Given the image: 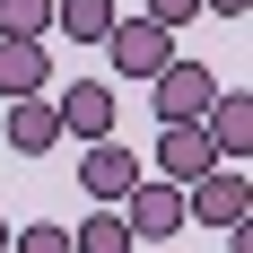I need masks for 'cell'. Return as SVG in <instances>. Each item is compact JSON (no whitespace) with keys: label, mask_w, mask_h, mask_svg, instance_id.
<instances>
[{"label":"cell","mask_w":253,"mask_h":253,"mask_svg":"<svg viewBox=\"0 0 253 253\" xmlns=\"http://www.w3.org/2000/svg\"><path fill=\"white\" fill-rule=\"evenodd\" d=\"M9 149H18V157H52V149H61L52 96H9Z\"/></svg>","instance_id":"obj_10"},{"label":"cell","mask_w":253,"mask_h":253,"mask_svg":"<svg viewBox=\"0 0 253 253\" xmlns=\"http://www.w3.org/2000/svg\"><path fill=\"white\" fill-rule=\"evenodd\" d=\"M201 131H210L218 157H253V96H245V87H218L210 114H201Z\"/></svg>","instance_id":"obj_8"},{"label":"cell","mask_w":253,"mask_h":253,"mask_svg":"<svg viewBox=\"0 0 253 253\" xmlns=\"http://www.w3.org/2000/svg\"><path fill=\"white\" fill-rule=\"evenodd\" d=\"M52 114H61V140H114V87H105V79L61 87V96H52Z\"/></svg>","instance_id":"obj_6"},{"label":"cell","mask_w":253,"mask_h":253,"mask_svg":"<svg viewBox=\"0 0 253 253\" xmlns=\"http://www.w3.org/2000/svg\"><path fill=\"white\" fill-rule=\"evenodd\" d=\"M149 18H157V26H192V18H201V0H149Z\"/></svg>","instance_id":"obj_15"},{"label":"cell","mask_w":253,"mask_h":253,"mask_svg":"<svg viewBox=\"0 0 253 253\" xmlns=\"http://www.w3.org/2000/svg\"><path fill=\"white\" fill-rule=\"evenodd\" d=\"M105 61H114V79L149 87V79L175 61V26H157V18H114V35H105Z\"/></svg>","instance_id":"obj_2"},{"label":"cell","mask_w":253,"mask_h":253,"mask_svg":"<svg viewBox=\"0 0 253 253\" xmlns=\"http://www.w3.org/2000/svg\"><path fill=\"white\" fill-rule=\"evenodd\" d=\"M70 253H140V236L123 227V210H105V201H96V210L70 227Z\"/></svg>","instance_id":"obj_11"},{"label":"cell","mask_w":253,"mask_h":253,"mask_svg":"<svg viewBox=\"0 0 253 253\" xmlns=\"http://www.w3.org/2000/svg\"><path fill=\"white\" fill-rule=\"evenodd\" d=\"M52 87V52L35 35H0V96H44Z\"/></svg>","instance_id":"obj_9"},{"label":"cell","mask_w":253,"mask_h":253,"mask_svg":"<svg viewBox=\"0 0 253 253\" xmlns=\"http://www.w3.org/2000/svg\"><path fill=\"white\" fill-rule=\"evenodd\" d=\"M0 253H9V218H0Z\"/></svg>","instance_id":"obj_17"},{"label":"cell","mask_w":253,"mask_h":253,"mask_svg":"<svg viewBox=\"0 0 253 253\" xmlns=\"http://www.w3.org/2000/svg\"><path fill=\"white\" fill-rule=\"evenodd\" d=\"M0 35H52V0H0Z\"/></svg>","instance_id":"obj_13"},{"label":"cell","mask_w":253,"mask_h":253,"mask_svg":"<svg viewBox=\"0 0 253 253\" xmlns=\"http://www.w3.org/2000/svg\"><path fill=\"white\" fill-rule=\"evenodd\" d=\"M114 18H123L114 0H52V26H61L70 44H105V35H114Z\"/></svg>","instance_id":"obj_12"},{"label":"cell","mask_w":253,"mask_h":253,"mask_svg":"<svg viewBox=\"0 0 253 253\" xmlns=\"http://www.w3.org/2000/svg\"><path fill=\"white\" fill-rule=\"evenodd\" d=\"M166 183H192V175H210L218 166V149H210V131L201 123H157V157H149Z\"/></svg>","instance_id":"obj_7"},{"label":"cell","mask_w":253,"mask_h":253,"mask_svg":"<svg viewBox=\"0 0 253 253\" xmlns=\"http://www.w3.org/2000/svg\"><path fill=\"white\" fill-rule=\"evenodd\" d=\"M140 175H149V166H140V157H131L123 140H87V157H79V183H87V201H105V210L123 201V192H131Z\"/></svg>","instance_id":"obj_5"},{"label":"cell","mask_w":253,"mask_h":253,"mask_svg":"<svg viewBox=\"0 0 253 253\" xmlns=\"http://www.w3.org/2000/svg\"><path fill=\"white\" fill-rule=\"evenodd\" d=\"M253 0H201V18H245Z\"/></svg>","instance_id":"obj_16"},{"label":"cell","mask_w":253,"mask_h":253,"mask_svg":"<svg viewBox=\"0 0 253 253\" xmlns=\"http://www.w3.org/2000/svg\"><path fill=\"white\" fill-rule=\"evenodd\" d=\"M210 96H218V70H201V61H166V70L149 79V105H157V123H201Z\"/></svg>","instance_id":"obj_3"},{"label":"cell","mask_w":253,"mask_h":253,"mask_svg":"<svg viewBox=\"0 0 253 253\" xmlns=\"http://www.w3.org/2000/svg\"><path fill=\"white\" fill-rule=\"evenodd\" d=\"M114 210H123V227H131V236H149V245H157V236H175V227H183V183L140 175V183H131Z\"/></svg>","instance_id":"obj_4"},{"label":"cell","mask_w":253,"mask_h":253,"mask_svg":"<svg viewBox=\"0 0 253 253\" xmlns=\"http://www.w3.org/2000/svg\"><path fill=\"white\" fill-rule=\"evenodd\" d=\"M236 218H253V183L236 157H218L210 175L183 183V227H236Z\"/></svg>","instance_id":"obj_1"},{"label":"cell","mask_w":253,"mask_h":253,"mask_svg":"<svg viewBox=\"0 0 253 253\" xmlns=\"http://www.w3.org/2000/svg\"><path fill=\"white\" fill-rule=\"evenodd\" d=\"M9 253H70V227H52V218H35V227H9Z\"/></svg>","instance_id":"obj_14"}]
</instances>
